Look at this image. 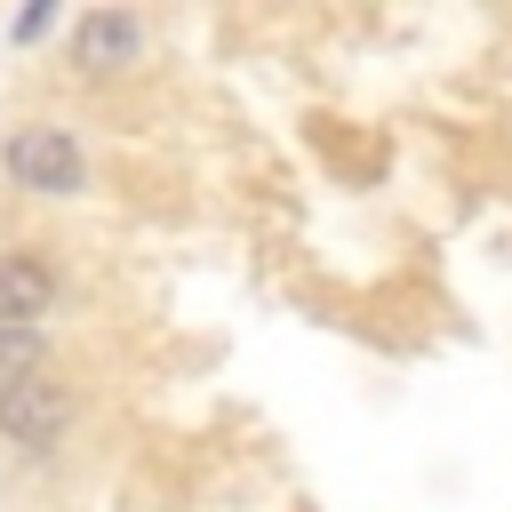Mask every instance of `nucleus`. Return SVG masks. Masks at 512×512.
Returning a JSON list of instances; mask_svg holds the SVG:
<instances>
[{"label": "nucleus", "mask_w": 512, "mask_h": 512, "mask_svg": "<svg viewBox=\"0 0 512 512\" xmlns=\"http://www.w3.org/2000/svg\"><path fill=\"white\" fill-rule=\"evenodd\" d=\"M144 56V24L128 16V8H88L80 24H72V72L80 80H112V72H128Z\"/></svg>", "instance_id": "obj_3"}, {"label": "nucleus", "mask_w": 512, "mask_h": 512, "mask_svg": "<svg viewBox=\"0 0 512 512\" xmlns=\"http://www.w3.org/2000/svg\"><path fill=\"white\" fill-rule=\"evenodd\" d=\"M48 24H56V8H48V0H40V8H24V16H16V40H40V32H48Z\"/></svg>", "instance_id": "obj_6"}, {"label": "nucleus", "mask_w": 512, "mask_h": 512, "mask_svg": "<svg viewBox=\"0 0 512 512\" xmlns=\"http://www.w3.org/2000/svg\"><path fill=\"white\" fill-rule=\"evenodd\" d=\"M56 304V264L40 248H8L0 256V328H40Z\"/></svg>", "instance_id": "obj_4"}, {"label": "nucleus", "mask_w": 512, "mask_h": 512, "mask_svg": "<svg viewBox=\"0 0 512 512\" xmlns=\"http://www.w3.org/2000/svg\"><path fill=\"white\" fill-rule=\"evenodd\" d=\"M64 424H72V384L64 376H16V384H0V440L8 448H24V456H48L56 440H64Z\"/></svg>", "instance_id": "obj_1"}, {"label": "nucleus", "mask_w": 512, "mask_h": 512, "mask_svg": "<svg viewBox=\"0 0 512 512\" xmlns=\"http://www.w3.org/2000/svg\"><path fill=\"white\" fill-rule=\"evenodd\" d=\"M0 160H8V176H16L24 192H40V200H72V192L88 184V160H80V144H72L64 128H16Z\"/></svg>", "instance_id": "obj_2"}, {"label": "nucleus", "mask_w": 512, "mask_h": 512, "mask_svg": "<svg viewBox=\"0 0 512 512\" xmlns=\"http://www.w3.org/2000/svg\"><path fill=\"white\" fill-rule=\"evenodd\" d=\"M40 376V328H0V384Z\"/></svg>", "instance_id": "obj_5"}]
</instances>
